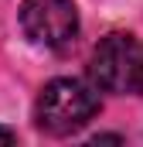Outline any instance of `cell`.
Listing matches in <instances>:
<instances>
[{"label": "cell", "mask_w": 143, "mask_h": 147, "mask_svg": "<svg viewBox=\"0 0 143 147\" xmlns=\"http://www.w3.org/2000/svg\"><path fill=\"white\" fill-rule=\"evenodd\" d=\"M99 113V96L78 79H51L34 103V123L41 130L65 137L82 130Z\"/></svg>", "instance_id": "6da1fadb"}, {"label": "cell", "mask_w": 143, "mask_h": 147, "mask_svg": "<svg viewBox=\"0 0 143 147\" xmlns=\"http://www.w3.org/2000/svg\"><path fill=\"white\" fill-rule=\"evenodd\" d=\"M21 28L34 45L65 48L78 34V10L72 0H24Z\"/></svg>", "instance_id": "7a4b0ae2"}, {"label": "cell", "mask_w": 143, "mask_h": 147, "mask_svg": "<svg viewBox=\"0 0 143 147\" xmlns=\"http://www.w3.org/2000/svg\"><path fill=\"white\" fill-rule=\"evenodd\" d=\"M133 58H136V38L116 31L96 45L89 75L106 92H133Z\"/></svg>", "instance_id": "3957f363"}, {"label": "cell", "mask_w": 143, "mask_h": 147, "mask_svg": "<svg viewBox=\"0 0 143 147\" xmlns=\"http://www.w3.org/2000/svg\"><path fill=\"white\" fill-rule=\"evenodd\" d=\"M133 92L143 96V45L136 41V58H133Z\"/></svg>", "instance_id": "277c9868"}, {"label": "cell", "mask_w": 143, "mask_h": 147, "mask_svg": "<svg viewBox=\"0 0 143 147\" xmlns=\"http://www.w3.org/2000/svg\"><path fill=\"white\" fill-rule=\"evenodd\" d=\"M0 140H3V144H14L17 134H14V130H0Z\"/></svg>", "instance_id": "5b68a950"}]
</instances>
